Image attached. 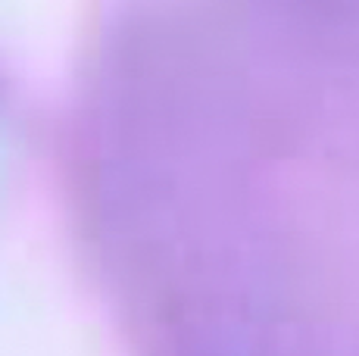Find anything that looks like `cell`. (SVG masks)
<instances>
[{
    "label": "cell",
    "mask_w": 359,
    "mask_h": 356,
    "mask_svg": "<svg viewBox=\"0 0 359 356\" xmlns=\"http://www.w3.org/2000/svg\"><path fill=\"white\" fill-rule=\"evenodd\" d=\"M60 184L119 356H359V0H109Z\"/></svg>",
    "instance_id": "cell-1"
}]
</instances>
